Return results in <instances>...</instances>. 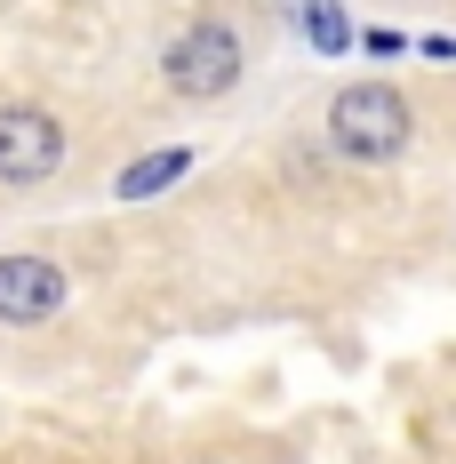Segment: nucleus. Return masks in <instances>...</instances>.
<instances>
[{
	"label": "nucleus",
	"mask_w": 456,
	"mask_h": 464,
	"mask_svg": "<svg viewBox=\"0 0 456 464\" xmlns=\"http://www.w3.org/2000/svg\"><path fill=\"white\" fill-rule=\"evenodd\" d=\"M328 137H336V152H353V160H393V152L409 144V96L393 89V81H353V89H336Z\"/></svg>",
	"instance_id": "obj_1"
},
{
	"label": "nucleus",
	"mask_w": 456,
	"mask_h": 464,
	"mask_svg": "<svg viewBox=\"0 0 456 464\" xmlns=\"http://www.w3.org/2000/svg\"><path fill=\"white\" fill-rule=\"evenodd\" d=\"M64 169V129L41 104H0V185H48Z\"/></svg>",
	"instance_id": "obj_3"
},
{
	"label": "nucleus",
	"mask_w": 456,
	"mask_h": 464,
	"mask_svg": "<svg viewBox=\"0 0 456 464\" xmlns=\"http://www.w3.org/2000/svg\"><path fill=\"white\" fill-rule=\"evenodd\" d=\"M184 169H192V152H184V144H169V152H144V160H129V169H121V200H152V192L177 185Z\"/></svg>",
	"instance_id": "obj_5"
},
{
	"label": "nucleus",
	"mask_w": 456,
	"mask_h": 464,
	"mask_svg": "<svg viewBox=\"0 0 456 464\" xmlns=\"http://www.w3.org/2000/svg\"><path fill=\"white\" fill-rule=\"evenodd\" d=\"M296 8H305V41H313L320 56H344V48H353V16H344L336 0H296Z\"/></svg>",
	"instance_id": "obj_6"
},
{
	"label": "nucleus",
	"mask_w": 456,
	"mask_h": 464,
	"mask_svg": "<svg viewBox=\"0 0 456 464\" xmlns=\"http://www.w3.org/2000/svg\"><path fill=\"white\" fill-rule=\"evenodd\" d=\"M56 304H64V265H48V256H0V321L33 328Z\"/></svg>",
	"instance_id": "obj_4"
},
{
	"label": "nucleus",
	"mask_w": 456,
	"mask_h": 464,
	"mask_svg": "<svg viewBox=\"0 0 456 464\" xmlns=\"http://www.w3.org/2000/svg\"><path fill=\"white\" fill-rule=\"evenodd\" d=\"M160 72H169V89H177V96H225L232 81H240V41H232V24L192 16L177 41H169Z\"/></svg>",
	"instance_id": "obj_2"
}]
</instances>
